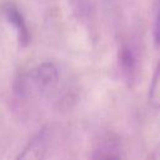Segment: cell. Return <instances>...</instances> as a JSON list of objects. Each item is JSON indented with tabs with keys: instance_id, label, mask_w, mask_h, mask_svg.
Here are the masks:
<instances>
[{
	"instance_id": "6da1fadb",
	"label": "cell",
	"mask_w": 160,
	"mask_h": 160,
	"mask_svg": "<svg viewBox=\"0 0 160 160\" xmlns=\"http://www.w3.org/2000/svg\"><path fill=\"white\" fill-rule=\"evenodd\" d=\"M58 68L46 61L19 75L14 82V90L21 98L39 96L51 91L58 85Z\"/></svg>"
},
{
	"instance_id": "7a4b0ae2",
	"label": "cell",
	"mask_w": 160,
	"mask_h": 160,
	"mask_svg": "<svg viewBox=\"0 0 160 160\" xmlns=\"http://www.w3.org/2000/svg\"><path fill=\"white\" fill-rule=\"evenodd\" d=\"M49 131L39 130L22 148L16 160H44L49 148Z\"/></svg>"
},
{
	"instance_id": "3957f363",
	"label": "cell",
	"mask_w": 160,
	"mask_h": 160,
	"mask_svg": "<svg viewBox=\"0 0 160 160\" xmlns=\"http://www.w3.org/2000/svg\"><path fill=\"white\" fill-rule=\"evenodd\" d=\"M2 11H4V16H5L6 21L15 30L19 44L24 48L28 46V44L30 41V34H29V29L26 26L22 14L19 11V9L14 4H6L4 6Z\"/></svg>"
},
{
	"instance_id": "277c9868",
	"label": "cell",
	"mask_w": 160,
	"mask_h": 160,
	"mask_svg": "<svg viewBox=\"0 0 160 160\" xmlns=\"http://www.w3.org/2000/svg\"><path fill=\"white\" fill-rule=\"evenodd\" d=\"M92 160H121V144L115 135L102 138L92 152Z\"/></svg>"
},
{
	"instance_id": "5b68a950",
	"label": "cell",
	"mask_w": 160,
	"mask_h": 160,
	"mask_svg": "<svg viewBox=\"0 0 160 160\" xmlns=\"http://www.w3.org/2000/svg\"><path fill=\"white\" fill-rule=\"evenodd\" d=\"M118 64L124 81L128 86H132L136 78V56L131 48L126 45L121 46L118 55Z\"/></svg>"
},
{
	"instance_id": "8992f818",
	"label": "cell",
	"mask_w": 160,
	"mask_h": 160,
	"mask_svg": "<svg viewBox=\"0 0 160 160\" xmlns=\"http://www.w3.org/2000/svg\"><path fill=\"white\" fill-rule=\"evenodd\" d=\"M149 104L154 110L160 111V60L154 70L149 86Z\"/></svg>"
},
{
	"instance_id": "52a82bcc",
	"label": "cell",
	"mask_w": 160,
	"mask_h": 160,
	"mask_svg": "<svg viewBox=\"0 0 160 160\" xmlns=\"http://www.w3.org/2000/svg\"><path fill=\"white\" fill-rule=\"evenodd\" d=\"M152 35H154V42H155V45L156 46H160V9L158 10V14H156V18H155Z\"/></svg>"
},
{
	"instance_id": "ba28073f",
	"label": "cell",
	"mask_w": 160,
	"mask_h": 160,
	"mask_svg": "<svg viewBox=\"0 0 160 160\" xmlns=\"http://www.w3.org/2000/svg\"><path fill=\"white\" fill-rule=\"evenodd\" d=\"M148 160H160V146L156 148V149L150 154V156L148 158Z\"/></svg>"
}]
</instances>
